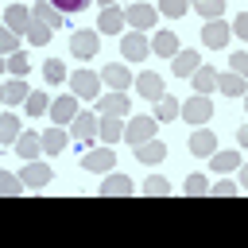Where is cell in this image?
I'll list each match as a JSON object with an SVG mask.
<instances>
[{"instance_id":"484cf974","label":"cell","mask_w":248,"mask_h":248,"mask_svg":"<svg viewBox=\"0 0 248 248\" xmlns=\"http://www.w3.org/2000/svg\"><path fill=\"white\" fill-rule=\"evenodd\" d=\"M194 89H198V93H209V89H217V70H209V66H198V70H194Z\"/></svg>"},{"instance_id":"8d00e7d4","label":"cell","mask_w":248,"mask_h":248,"mask_svg":"<svg viewBox=\"0 0 248 248\" xmlns=\"http://www.w3.org/2000/svg\"><path fill=\"white\" fill-rule=\"evenodd\" d=\"M8 70H12V78H23L27 70H31V62H27V54H8Z\"/></svg>"},{"instance_id":"ee69618b","label":"cell","mask_w":248,"mask_h":248,"mask_svg":"<svg viewBox=\"0 0 248 248\" xmlns=\"http://www.w3.org/2000/svg\"><path fill=\"white\" fill-rule=\"evenodd\" d=\"M232 35H240V39L248 43V12H240V16L232 19Z\"/></svg>"},{"instance_id":"2e32d148","label":"cell","mask_w":248,"mask_h":248,"mask_svg":"<svg viewBox=\"0 0 248 248\" xmlns=\"http://www.w3.org/2000/svg\"><path fill=\"white\" fill-rule=\"evenodd\" d=\"M198 66H202L198 50H178V54H174V62H170V70H174L178 78H186V74L194 78V70H198Z\"/></svg>"},{"instance_id":"b9f144b4","label":"cell","mask_w":248,"mask_h":248,"mask_svg":"<svg viewBox=\"0 0 248 248\" xmlns=\"http://www.w3.org/2000/svg\"><path fill=\"white\" fill-rule=\"evenodd\" d=\"M58 12H66V16H74V12H81V8H89V0H50Z\"/></svg>"},{"instance_id":"9c48e42d","label":"cell","mask_w":248,"mask_h":248,"mask_svg":"<svg viewBox=\"0 0 248 248\" xmlns=\"http://www.w3.org/2000/svg\"><path fill=\"white\" fill-rule=\"evenodd\" d=\"M74 116H78V93H66V97H58L50 105V120L54 124H74Z\"/></svg>"},{"instance_id":"c3c4849f","label":"cell","mask_w":248,"mask_h":248,"mask_svg":"<svg viewBox=\"0 0 248 248\" xmlns=\"http://www.w3.org/2000/svg\"><path fill=\"white\" fill-rule=\"evenodd\" d=\"M97 4H105V8H112V0H97Z\"/></svg>"},{"instance_id":"52a82bcc","label":"cell","mask_w":248,"mask_h":248,"mask_svg":"<svg viewBox=\"0 0 248 248\" xmlns=\"http://www.w3.org/2000/svg\"><path fill=\"white\" fill-rule=\"evenodd\" d=\"M112 163H116L112 147H97V151H85V155H81V167H85V170H93V174L112 170Z\"/></svg>"},{"instance_id":"f546056e","label":"cell","mask_w":248,"mask_h":248,"mask_svg":"<svg viewBox=\"0 0 248 248\" xmlns=\"http://www.w3.org/2000/svg\"><path fill=\"white\" fill-rule=\"evenodd\" d=\"M155 116H159V120H174V116H182V105H178L174 97H167V93H163V97H159V108H155Z\"/></svg>"},{"instance_id":"ffe728a7","label":"cell","mask_w":248,"mask_h":248,"mask_svg":"<svg viewBox=\"0 0 248 248\" xmlns=\"http://www.w3.org/2000/svg\"><path fill=\"white\" fill-rule=\"evenodd\" d=\"M190 151H194V155H213V151H217V140H213V132L198 128V132L190 136Z\"/></svg>"},{"instance_id":"83f0119b","label":"cell","mask_w":248,"mask_h":248,"mask_svg":"<svg viewBox=\"0 0 248 248\" xmlns=\"http://www.w3.org/2000/svg\"><path fill=\"white\" fill-rule=\"evenodd\" d=\"M50 31H54L50 23H43V19H35V23L27 27V39H31V46H46V43H50Z\"/></svg>"},{"instance_id":"6da1fadb","label":"cell","mask_w":248,"mask_h":248,"mask_svg":"<svg viewBox=\"0 0 248 248\" xmlns=\"http://www.w3.org/2000/svg\"><path fill=\"white\" fill-rule=\"evenodd\" d=\"M70 50H74V58H93L97 50H101V35L89 27V31H74L70 35Z\"/></svg>"},{"instance_id":"ab89813d","label":"cell","mask_w":248,"mask_h":248,"mask_svg":"<svg viewBox=\"0 0 248 248\" xmlns=\"http://www.w3.org/2000/svg\"><path fill=\"white\" fill-rule=\"evenodd\" d=\"M159 12L170 16V19H178V16H186V0H159Z\"/></svg>"},{"instance_id":"d6a6232c","label":"cell","mask_w":248,"mask_h":248,"mask_svg":"<svg viewBox=\"0 0 248 248\" xmlns=\"http://www.w3.org/2000/svg\"><path fill=\"white\" fill-rule=\"evenodd\" d=\"M182 194H190V198H198V194H209V182H205V174H190V178L182 182Z\"/></svg>"},{"instance_id":"e575fe53","label":"cell","mask_w":248,"mask_h":248,"mask_svg":"<svg viewBox=\"0 0 248 248\" xmlns=\"http://www.w3.org/2000/svg\"><path fill=\"white\" fill-rule=\"evenodd\" d=\"M194 8H198L205 19H221V12H225V0H194Z\"/></svg>"},{"instance_id":"5b68a950","label":"cell","mask_w":248,"mask_h":248,"mask_svg":"<svg viewBox=\"0 0 248 248\" xmlns=\"http://www.w3.org/2000/svg\"><path fill=\"white\" fill-rule=\"evenodd\" d=\"M182 116H186V124H205V120L213 116V105H209V97H205V93L190 97V101L182 105Z\"/></svg>"},{"instance_id":"f1b7e54d","label":"cell","mask_w":248,"mask_h":248,"mask_svg":"<svg viewBox=\"0 0 248 248\" xmlns=\"http://www.w3.org/2000/svg\"><path fill=\"white\" fill-rule=\"evenodd\" d=\"M23 132H19V120L8 112V116H0V143H16Z\"/></svg>"},{"instance_id":"d6986e66","label":"cell","mask_w":248,"mask_h":248,"mask_svg":"<svg viewBox=\"0 0 248 248\" xmlns=\"http://www.w3.org/2000/svg\"><path fill=\"white\" fill-rule=\"evenodd\" d=\"M101 194H105V198H128V194H132V178H128V174H108L105 186H101Z\"/></svg>"},{"instance_id":"44dd1931","label":"cell","mask_w":248,"mask_h":248,"mask_svg":"<svg viewBox=\"0 0 248 248\" xmlns=\"http://www.w3.org/2000/svg\"><path fill=\"white\" fill-rule=\"evenodd\" d=\"M124 19H128V16H124L120 8H105L101 19H97V31H112V35H116V31L124 27Z\"/></svg>"},{"instance_id":"4fadbf2b","label":"cell","mask_w":248,"mask_h":248,"mask_svg":"<svg viewBox=\"0 0 248 248\" xmlns=\"http://www.w3.org/2000/svg\"><path fill=\"white\" fill-rule=\"evenodd\" d=\"M136 89H140L147 101H159V97H163V78H159L155 70H143V74L136 78Z\"/></svg>"},{"instance_id":"4dcf8cb0","label":"cell","mask_w":248,"mask_h":248,"mask_svg":"<svg viewBox=\"0 0 248 248\" xmlns=\"http://www.w3.org/2000/svg\"><path fill=\"white\" fill-rule=\"evenodd\" d=\"M16 151H19V155L31 163V159L43 151V140H35V136H19V140H16Z\"/></svg>"},{"instance_id":"7a4b0ae2","label":"cell","mask_w":248,"mask_h":248,"mask_svg":"<svg viewBox=\"0 0 248 248\" xmlns=\"http://www.w3.org/2000/svg\"><path fill=\"white\" fill-rule=\"evenodd\" d=\"M151 136H155V116H132V124L124 128V143H132V147L147 143Z\"/></svg>"},{"instance_id":"277c9868","label":"cell","mask_w":248,"mask_h":248,"mask_svg":"<svg viewBox=\"0 0 248 248\" xmlns=\"http://www.w3.org/2000/svg\"><path fill=\"white\" fill-rule=\"evenodd\" d=\"M120 50H124V58H128V62H143V58H147V50H151V43H147V35H143V31H128V35H124V43H120Z\"/></svg>"},{"instance_id":"7402d4cb","label":"cell","mask_w":248,"mask_h":248,"mask_svg":"<svg viewBox=\"0 0 248 248\" xmlns=\"http://www.w3.org/2000/svg\"><path fill=\"white\" fill-rule=\"evenodd\" d=\"M151 46H155V54H163V58H174V54L182 50V46H178V39H174V31H159Z\"/></svg>"},{"instance_id":"cb8c5ba5","label":"cell","mask_w":248,"mask_h":248,"mask_svg":"<svg viewBox=\"0 0 248 248\" xmlns=\"http://www.w3.org/2000/svg\"><path fill=\"white\" fill-rule=\"evenodd\" d=\"M62 16H66V12H58L50 0H39V4H35V19H43V23H50V27H62Z\"/></svg>"},{"instance_id":"d590c367","label":"cell","mask_w":248,"mask_h":248,"mask_svg":"<svg viewBox=\"0 0 248 248\" xmlns=\"http://www.w3.org/2000/svg\"><path fill=\"white\" fill-rule=\"evenodd\" d=\"M0 190H4L8 198H16V194H19V190H27V186H23V178H19V174H8V170H4V174H0Z\"/></svg>"},{"instance_id":"7bdbcfd3","label":"cell","mask_w":248,"mask_h":248,"mask_svg":"<svg viewBox=\"0 0 248 248\" xmlns=\"http://www.w3.org/2000/svg\"><path fill=\"white\" fill-rule=\"evenodd\" d=\"M16 46H19L16 31H4V35H0V50H4V54H16Z\"/></svg>"},{"instance_id":"1f68e13d","label":"cell","mask_w":248,"mask_h":248,"mask_svg":"<svg viewBox=\"0 0 248 248\" xmlns=\"http://www.w3.org/2000/svg\"><path fill=\"white\" fill-rule=\"evenodd\" d=\"M209 159H213V170H232V167H240V155H236V151H213Z\"/></svg>"},{"instance_id":"f35d334b","label":"cell","mask_w":248,"mask_h":248,"mask_svg":"<svg viewBox=\"0 0 248 248\" xmlns=\"http://www.w3.org/2000/svg\"><path fill=\"white\" fill-rule=\"evenodd\" d=\"M23 105H27V112H31V116H39V112H46V108H50V101H46V93H31V97H27Z\"/></svg>"},{"instance_id":"681fc988","label":"cell","mask_w":248,"mask_h":248,"mask_svg":"<svg viewBox=\"0 0 248 248\" xmlns=\"http://www.w3.org/2000/svg\"><path fill=\"white\" fill-rule=\"evenodd\" d=\"M244 101H248V93H244Z\"/></svg>"},{"instance_id":"5bb4252c","label":"cell","mask_w":248,"mask_h":248,"mask_svg":"<svg viewBox=\"0 0 248 248\" xmlns=\"http://www.w3.org/2000/svg\"><path fill=\"white\" fill-rule=\"evenodd\" d=\"M4 23H8V31H23V35H27V27H31L35 19H31V12H27L23 4H12V8L4 12Z\"/></svg>"},{"instance_id":"4316f807","label":"cell","mask_w":248,"mask_h":248,"mask_svg":"<svg viewBox=\"0 0 248 248\" xmlns=\"http://www.w3.org/2000/svg\"><path fill=\"white\" fill-rule=\"evenodd\" d=\"M27 97H31V89L23 85V78H12V81L4 85V101H8V105H19V101H27Z\"/></svg>"},{"instance_id":"74e56055","label":"cell","mask_w":248,"mask_h":248,"mask_svg":"<svg viewBox=\"0 0 248 248\" xmlns=\"http://www.w3.org/2000/svg\"><path fill=\"white\" fill-rule=\"evenodd\" d=\"M43 78H46V81H50V85H58V81H62V78H66V66H62V62H58V58H50V62H46V66H43Z\"/></svg>"},{"instance_id":"bcb514c9","label":"cell","mask_w":248,"mask_h":248,"mask_svg":"<svg viewBox=\"0 0 248 248\" xmlns=\"http://www.w3.org/2000/svg\"><path fill=\"white\" fill-rule=\"evenodd\" d=\"M236 140H240V147H248V124H240V132H236Z\"/></svg>"},{"instance_id":"30bf717a","label":"cell","mask_w":248,"mask_h":248,"mask_svg":"<svg viewBox=\"0 0 248 248\" xmlns=\"http://www.w3.org/2000/svg\"><path fill=\"white\" fill-rule=\"evenodd\" d=\"M124 16H128V23H132L136 31H151V27H155V8H151V4H132Z\"/></svg>"},{"instance_id":"836d02e7","label":"cell","mask_w":248,"mask_h":248,"mask_svg":"<svg viewBox=\"0 0 248 248\" xmlns=\"http://www.w3.org/2000/svg\"><path fill=\"white\" fill-rule=\"evenodd\" d=\"M143 194H147V198H163V194H170V182L159 178V174H151V178L143 182Z\"/></svg>"},{"instance_id":"8992f818","label":"cell","mask_w":248,"mask_h":248,"mask_svg":"<svg viewBox=\"0 0 248 248\" xmlns=\"http://www.w3.org/2000/svg\"><path fill=\"white\" fill-rule=\"evenodd\" d=\"M229 35H232V27H229L225 19H205V27H202L205 46H213V50H221V46L229 43Z\"/></svg>"},{"instance_id":"f6af8a7d","label":"cell","mask_w":248,"mask_h":248,"mask_svg":"<svg viewBox=\"0 0 248 248\" xmlns=\"http://www.w3.org/2000/svg\"><path fill=\"white\" fill-rule=\"evenodd\" d=\"M209 190H213V194H221V198H232L240 186H236V182H217V186H209Z\"/></svg>"},{"instance_id":"9a60e30c","label":"cell","mask_w":248,"mask_h":248,"mask_svg":"<svg viewBox=\"0 0 248 248\" xmlns=\"http://www.w3.org/2000/svg\"><path fill=\"white\" fill-rule=\"evenodd\" d=\"M101 81H108L112 89H128V85H132V74H128V66H120V62H108V66L101 70Z\"/></svg>"},{"instance_id":"7c38bea8","label":"cell","mask_w":248,"mask_h":248,"mask_svg":"<svg viewBox=\"0 0 248 248\" xmlns=\"http://www.w3.org/2000/svg\"><path fill=\"white\" fill-rule=\"evenodd\" d=\"M70 132H74V140L85 143V140H93V132H101V116H93V112H78Z\"/></svg>"},{"instance_id":"d4e9b609","label":"cell","mask_w":248,"mask_h":248,"mask_svg":"<svg viewBox=\"0 0 248 248\" xmlns=\"http://www.w3.org/2000/svg\"><path fill=\"white\" fill-rule=\"evenodd\" d=\"M101 140H105V143L124 140V124H120V116H101Z\"/></svg>"},{"instance_id":"ba28073f","label":"cell","mask_w":248,"mask_h":248,"mask_svg":"<svg viewBox=\"0 0 248 248\" xmlns=\"http://www.w3.org/2000/svg\"><path fill=\"white\" fill-rule=\"evenodd\" d=\"M19 178H23V186H27V190H43V186L50 182V167H46V163H39V159H31V163L19 170Z\"/></svg>"},{"instance_id":"603a6c76","label":"cell","mask_w":248,"mask_h":248,"mask_svg":"<svg viewBox=\"0 0 248 248\" xmlns=\"http://www.w3.org/2000/svg\"><path fill=\"white\" fill-rule=\"evenodd\" d=\"M66 140H70V136L62 132V124H54V128H50V132L43 136V151H46V155H62V147H66Z\"/></svg>"},{"instance_id":"7dc6e473","label":"cell","mask_w":248,"mask_h":248,"mask_svg":"<svg viewBox=\"0 0 248 248\" xmlns=\"http://www.w3.org/2000/svg\"><path fill=\"white\" fill-rule=\"evenodd\" d=\"M240 186L248 190V163H244V170H240Z\"/></svg>"},{"instance_id":"ac0fdd59","label":"cell","mask_w":248,"mask_h":248,"mask_svg":"<svg viewBox=\"0 0 248 248\" xmlns=\"http://www.w3.org/2000/svg\"><path fill=\"white\" fill-rule=\"evenodd\" d=\"M163 155H167V143H163V140H155V136H151L147 143H140V147H136V159H140V163H147V167H151V163H159Z\"/></svg>"},{"instance_id":"8fae6325","label":"cell","mask_w":248,"mask_h":248,"mask_svg":"<svg viewBox=\"0 0 248 248\" xmlns=\"http://www.w3.org/2000/svg\"><path fill=\"white\" fill-rule=\"evenodd\" d=\"M97 85H101V78H97L93 70H78V74H70V89H74L78 97H93Z\"/></svg>"},{"instance_id":"60d3db41","label":"cell","mask_w":248,"mask_h":248,"mask_svg":"<svg viewBox=\"0 0 248 248\" xmlns=\"http://www.w3.org/2000/svg\"><path fill=\"white\" fill-rule=\"evenodd\" d=\"M229 62H232V74H240V78L248 81V50H236Z\"/></svg>"},{"instance_id":"e0dca14e","label":"cell","mask_w":248,"mask_h":248,"mask_svg":"<svg viewBox=\"0 0 248 248\" xmlns=\"http://www.w3.org/2000/svg\"><path fill=\"white\" fill-rule=\"evenodd\" d=\"M217 89H221L225 97H244V93H248V81H244L240 74H217Z\"/></svg>"},{"instance_id":"3957f363","label":"cell","mask_w":248,"mask_h":248,"mask_svg":"<svg viewBox=\"0 0 248 248\" xmlns=\"http://www.w3.org/2000/svg\"><path fill=\"white\" fill-rule=\"evenodd\" d=\"M128 108H132V101H128L124 89H112V93H105L97 101V112L101 116H128Z\"/></svg>"}]
</instances>
